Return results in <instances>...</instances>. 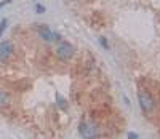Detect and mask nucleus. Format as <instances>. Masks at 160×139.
Masks as SVG:
<instances>
[{
	"instance_id": "obj_8",
	"label": "nucleus",
	"mask_w": 160,
	"mask_h": 139,
	"mask_svg": "<svg viewBox=\"0 0 160 139\" xmlns=\"http://www.w3.org/2000/svg\"><path fill=\"white\" fill-rule=\"evenodd\" d=\"M7 26H8V19H2V22H0V37L3 35V32H5V29H7Z\"/></svg>"
},
{
	"instance_id": "obj_4",
	"label": "nucleus",
	"mask_w": 160,
	"mask_h": 139,
	"mask_svg": "<svg viewBox=\"0 0 160 139\" xmlns=\"http://www.w3.org/2000/svg\"><path fill=\"white\" fill-rule=\"evenodd\" d=\"M13 50H15V47H13V43L10 40L0 42V61H3V62L8 61L13 54Z\"/></svg>"
},
{
	"instance_id": "obj_3",
	"label": "nucleus",
	"mask_w": 160,
	"mask_h": 139,
	"mask_svg": "<svg viewBox=\"0 0 160 139\" xmlns=\"http://www.w3.org/2000/svg\"><path fill=\"white\" fill-rule=\"evenodd\" d=\"M74 53H75V48H74V45L69 43V42H61L56 48V54L61 61H69L74 56Z\"/></svg>"
},
{
	"instance_id": "obj_10",
	"label": "nucleus",
	"mask_w": 160,
	"mask_h": 139,
	"mask_svg": "<svg viewBox=\"0 0 160 139\" xmlns=\"http://www.w3.org/2000/svg\"><path fill=\"white\" fill-rule=\"evenodd\" d=\"M35 11L42 15V13H45V7H43V5H40V3H37V5H35Z\"/></svg>"
},
{
	"instance_id": "obj_5",
	"label": "nucleus",
	"mask_w": 160,
	"mask_h": 139,
	"mask_svg": "<svg viewBox=\"0 0 160 139\" xmlns=\"http://www.w3.org/2000/svg\"><path fill=\"white\" fill-rule=\"evenodd\" d=\"M38 34H40V37L42 38H45L47 42H56V40H59L61 37H59V34H56V32H53L50 27H47V26H40L38 27Z\"/></svg>"
},
{
	"instance_id": "obj_6",
	"label": "nucleus",
	"mask_w": 160,
	"mask_h": 139,
	"mask_svg": "<svg viewBox=\"0 0 160 139\" xmlns=\"http://www.w3.org/2000/svg\"><path fill=\"white\" fill-rule=\"evenodd\" d=\"M8 101H10L8 93H7V91H3V90H0V109L5 107V106L8 104Z\"/></svg>"
},
{
	"instance_id": "obj_2",
	"label": "nucleus",
	"mask_w": 160,
	"mask_h": 139,
	"mask_svg": "<svg viewBox=\"0 0 160 139\" xmlns=\"http://www.w3.org/2000/svg\"><path fill=\"white\" fill-rule=\"evenodd\" d=\"M138 101H139V107L144 110L146 114H151L154 107H155V102H154V98L152 94L144 91V90H139L138 91Z\"/></svg>"
},
{
	"instance_id": "obj_9",
	"label": "nucleus",
	"mask_w": 160,
	"mask_h": 139,
	"mask_svg": "<svg viewBox=\"0 0 160 139\" xmlns=\"http://www.w3.org/2000/svg\"><path fill=\"white\" fill-rule=\"evenodd\" d=\"M99 43L106 48V50H109L111 47H109V42H108V38H106V37H99Z\"/></svg>"
},
{
	"instance_id": "obj_11",
	"label": "nucleus",
	"mask_w": 160,
	"mask_h": 139,
	"mask_svg": "<svg viewBox=\"0 0 160 139\" xmlns=\"http://www.w3.org/2000/svg\"><path fill=\"white\" fill-rule=\"evenodd\" d=\"M127 137H128V139H138L139 136H138V133H133V131H130Z\"/></svg>"
},
{
	"instance_id": "obj_1",
	"label": "nucleus",
	"mask_w": 160,
	"mask_h": 139,
	"mask_svg": "<svg viewBox=\"0 0 160 139\" xmlns=\"http://www.w3.org/2000/svg\"><path fill=\"white\" fill-rule=\"evenodd\" d=\"M78 131L83 139H98L99 137V130L93 122H82L78 127Z\"/></svg>"
},
{
	"instance_id": "obj_12",
	"label": "nucleus",
	"mask_w": 160,
	"mask_h": 139,
	"mask_svg": "<svg viewBox=\"0 0 160 139\" xmlns=\"http://www.w3.org/2000/svg\"><path fill=\"white\" fill-rule=\"evenodd\" d=\"M11 2V0H3V2H0V8H2L3 5H7V3H10Z\"/></svg>"
},
{
	"instance_id": "obj_7",
	"label": "nucleus",
	"mask_w": 160,
	"mask_h": 139,
	"mask_svg": "<svg viewBox=\"0 0 160 139\" xmlns=\"http://www.w3.org/2000/svg\"><path fill=\"white\" fill-rule=\"evenodd\" d=\"M56 99H58V106H59V109H61V110H64L66 107H68V102H66V99L62 98L61 94H58V96H56Z\"/></svg>"
}]
</instances>
